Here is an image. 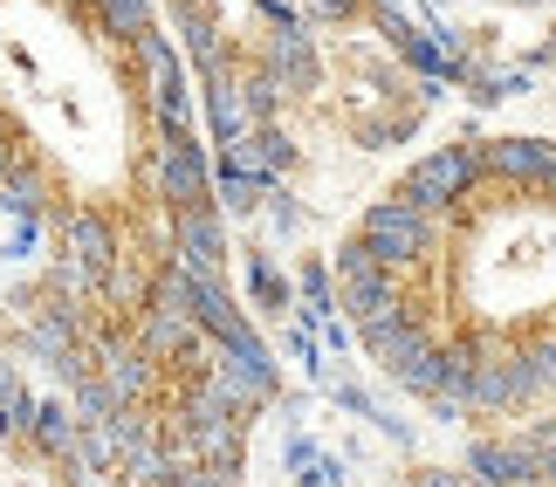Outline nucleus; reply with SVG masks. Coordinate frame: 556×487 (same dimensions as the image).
<instances>
[{
    "mask_svg": "<svg viewBox=\"0 0 556 487\" xmlns=\"http://www.w3.org/2000/svg\"><path fill=\"white\" fill-rule=\"evenodd\" d=\"M488 179V158H481V144H440V152H426L413 172H405L399 193L426 206V214H454V206L475 193V185Z\"/></svg>",
    "mask_w": 556,
    "mask_h": 487,
    "instance_id": "nucleus-2",
    "label": "nucleus"
},
{
    "mask_svg": "<svg viewBox=\"0 0 556 487\" xmlns=\"http://www.w3.org/2000/svg\"><path fill=\"white\" fill-rule=\"evenodd\" d=\"M357 241H365L384 268H419L426 254L440 247V214H426V206H413L405 193H392V200H378L365 214Z\"/></svg>",
    "mask_w": 556,
    "mask_h": 487,
    "instance_id": "nucleus-1",
    "label": "nucleus"
},
{
    "mask_svg": "<svg viewBox=\"0 0 556 487\" xmlns=\"http://www.w3.org/2000/svg\"><path fill=\"white\" fill-rule=\"evenodd\" d=\"M413 487H460L454 474H440V467H426V474H413Z\"/></svg>",
    "mask_w": 556,
    "mask_h": 487,
    "instance_id": "nucleus-3",
    "label": "nucleus"
}]
</instances>
